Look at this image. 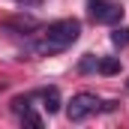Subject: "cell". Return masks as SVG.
<instances>
[{
  "label": "cell",
  "mask_w": 129,
  "mask_h": 129,
  "mask_svg": "<svg viewBox=\"0 0 129 129\" xmlns=\"http://www.w3.org/2000/svg\"><path fill=\"white\" fill-rule=\"evenodd\" d=\"M78 36H81V21H78V18H60V21H54V24L45 27V39L54 42L57 48L72 45Z\"/></svg>",
  "instance_id": "cell-1"
},
{
  "label": "cell",
  "mask_w": 129,
  "mask_h": 129,
  "mask_svg": "<svg viewBox=\"0 0 129 129\" xmlns=\"http://www.w3.org/2000/svg\"><path fill=\"white\" fill-rule=\"evenodd\" d=\"M99 96L93 93H75V96L69 99V105H66V117L72 120V123H81V120H87L90 114H96L99 111Z\"/></svg>",
  "instance_id": "cell-2"
},
{
  "label": "cell",
  "mask_w": 129,
  "mask_h": 129,
  "mask_svg": "<svg viewBox=\"0 0 129 129\" xmlns=\"http://www.w3.org/2000/svg\"><path fill=\"white\" fill-rule=\"evenodd\" d=\"M87 12L96 24H117L123 21V6L117 0H87Z\"/></svg>",
  "instance_id": "cell-3"
},
{
  "label": "cell",
  "mask_w": 129,
  "mask_h": 129,
  "mask_svg": "<svg viewBox=\"0 0 129 129\" xmlns=\"http://www.w3.org/2000/svg\"><path fill=\"white\" fill-rule=\"evenodd\" d=\"M42 102H45V111H48V114L60 111V93H57V87H48V90H42Z\"/></svg>",
  "instance_id": "cell-4"
},
{
  "label": "cell",
  "mask_w": 129,
  "mask_h": 129,
  "mask_svg": "<svg viewBox=\"0 0 129 129\" xmlns=\"http://www.w3.org/2000/svg\"><path fill=\"white\" fill-rule=\"evenodd\" d=\"M96 69L102 75H117V72H120V57H102Z\"/></svg>",
  "instance_id": "cell-5"
},
{
  "label": "cell",
  "mask_w": 129,
  "mask_h": 129,
  "mask_svg": "<svg viewBox=\"0 0 129 129\" xmlns=\"http://www.w3.org/2000/svg\"><path fill=\"white\" fill-rule=\"evenodd\" d=\"M111 42H114V45H120V48L129 45V27H117V30L111 33Z\"/></svg>",
  "instance_id": "cell-6"
},
{
  "label": "cell",
  "mask_w": 129,
  "mask_h": 129,
  "mask_svg": "<svg viewBox=\"0 0 129 129\" xmlns=\"http://www.w3.org/2000/svg\"><path fill=\"white\" fill-rule=\"evenodd\" d=\"M24 123H30V126H42V120H39V114H33L24 108Z\"/></svg>",
  "instance_id": "cell-7"
},
{
  "label": "cell",
  "mask_w": 129,
  "mask_h": 129,
  "mask_svg": "<svg viewBox=\"0 0 129 129\" xmlns=\"http://www.w3.org/2000/svg\"><path fill=\"white\" fill-rule=\"evenodd\" d=\"M81 69L87 72V69H93V60H90V54H87V60H81Z\"/></svg>",
  "instance_id": "cell-8"
}]
</instances>
